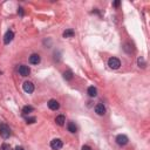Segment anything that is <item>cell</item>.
Returning <instances> with one entry per match:
<instances>
[{"label": "cell", "mask_w": 150, "mask_h": 150, "mask_svg": "<svg viewBox=\"0 0 150 150\" xmlns=\"http://www.w3.org/2000/svg\"><path fill=\"white\" fill-rule=\"evenodd\" d=\"M0 136L2 138H8L11 136V129L8 125L6 124H1L0 125Z\"/></svg>", "instance_id": "6da1fadb"}, {"label": "cell", "mask_w": 150, "mask_h": 150, "mask_svg": "<svg viewBox=\"0 0 150 150\" xmlns=\"http://www.w3.org/2000/svg\"><path fill=\"white\" fill-rule=\"evenodd\" d=\"M108 66L111 68V69H119L121 67V61H120L117 58H110L108 60Z\"/></svg>", "instance_id": "7a4b0ae2"}, {"label": "cell", "mask_w": 150, "mask_h": 150, "mask_svg": "<svg viewBox=\"0 0 150 150\" xmlns=\"http://www.w3.org/2000/svg\"><path fill=\"white\" fill-rule=\"evenodd\" d=\"M62 146H63V143H62V141L60 140V138H54V140L51 141V148L53 149V150L61 149Z\"/></svg>", "instance_id": "3957f363"}, {"label": "cell", "mask_w": 150, "mask_h": 150, "mask_svg": "<svg viewBox=\"0 0 150 150\" xmlns=\"http://www.w3.org/2000/svg\"><path fill=\"white\" fill-rule=\"evenodd\" d=\"M24 87V90L26 93H28V94H31V93L34 92V84L31 82V81H26V82H24L22 84Z\"/></svg>", "instance_id": "277c9868"}, {"label": "cell", "mask_w": 150, "mask_h": 150, "mask_svg": "<svg viewBox=\"0 0 150 150\" xmlns=\"http://www.w3.org/2000/svg\"><path fill=\"white\" fill-rule=\"evenodd\" d=\"M128 137L125 135H117V137H116V143L119 144V146H125V144L128 143Z\"/></svg>", "instance_id": "5b68a950"}, {"label": "cell", "mask_w": 150, "mask_h": 150, "mask_svg": "<svg viewBox=\"0 0 150 150\" xmlns=\"http://www.w3.org/2000/svg\"><path fill=\"white\" fill-rule=\"evenodd\" d=\"M13 39H14V33H13L12 31H7L6 34H5V37H4V43L5 45H8Z\"/></svg>", "instance_id": "8992f818"}, {"label": "cell", "mask_w": 150, "mask_h": 150, "mask_svg": "<svg viewBox=\"0 0 150 150\" xmlns=\"http://www.w3.org/2000/svg\"><path fill=\"white\" fill-rule=\"evenodd\" d=\"M19 73H20L21 76H28L29 73H31V69H29L28 66H25V65H21L19 67Z\"/></svg>", "instance_id": "52a82bcc"}, {"label": "cell", "mask_w": 150, "mask_h": 150, "mask_svg": "<svg viewBox=\"0 0 150 150\" xmlns=\"http://www.w3.org/2000/svg\"><path fill=\"white\" fill-rule=\"evenodd\" d=\"M95 113L100 116H103L106 114V107L103 106V103H99V104L95 107Z\"/></svg>", "instance_id": "ba28073f"}, {"label": "cell", "mask_w": 150, "mask_h": 150, "mask_svg": "<svg viewBox=\"0 0 150 150\" xmlns=\"http://www.w3.org/2000/svg\"><path fill=\"white\" fill-rule=\"evenodd\" d=\"M47 104H48V108H49L51 110H58L60 108V104L56 100H49Z\"/></svg>", "instance_id": "9c48e42d"}, {"label": "cell", "mask_w": 150, "mask_h": 150, "mask_svg": "<svg viewBox=\"0 0 150 150\" xmlns=\"http://www.w3.org/2000/svg\"><path fill=\"white\" fill-rule=\"evenodd\" d=\"M40 61H41V58H40L39 54H32L29 56V62L32 65H38V63H40Z\"/></svg>", "instance_id": "30bf717a"}, {"label": "cell", "mask_w": 150, "mask_h": 150, "mask_svg": "<svg viewBox=\"0 0 150 150\" xmlns=\"http://www.w3.org/2000/svg\"><path fill=\"white\" fill-rule=\"evenodd\" d=\"M67 129H68V131H69V133L75 134L76 130H78V128H76V125H75L74 122H69V123L67 124Z\"/></svg>", "instance_id": "8fae6325"}, {"label": "cell", "mask_w": 150, "mask_h": 150, "mask_svg": "<svg viewBox=\"0 0 150 150\" xmlns=\"http://www.w3.org/2000/svg\"><path fill=\"white\" fill-rule=\"evenodd\" d=\"M55 122L58 125H63L65 122H66V117H65L63 115H59L55 117Z\"/></svg>", "instance_id": "7c38bea8"}, {"label": "cell", "mask_w": 150, "mask_h": 150, "mask_svg": "<svg viewBox=\"0 0 150 150\" xmlns=\"http://www.w3.org/2000/svg\"><path fill=\"white\" fill-rule=\"evenodd\" d=\"M88 95L90 97H95L97 95V90H96V88H95V87H89L88 88Z\"/></svg>", "instance_id": "4fadbf2b"}, {"label": "cell", "mask_w": 150, "mask_h": 150, "mask_svg": "<svg viewBox=\"0 0 150 150\" xmlns=\"http://www.w3.org/2000/svg\"><path fill=\"white\" fill-rule=\"evenodd\" d=\"M75 35V32L73 29H66L63 32V38H73Z\"/></svg>", "instance_id": "5bb4252c"}, {"label": "cell", "mask_w": 150, "mask_h": 150, "mask_svg": "<svg viewBox=\"0 0 150 150\" xmlns=\"http://www.w3.org/2000/svg\"><path fill=\"white\" fill-rule=\"evenodd\" d=\"M137 63H138V66L142 67V68H146V66H147V62H146V60H144L143 56H140V58L137 59Z\"/></svg>", "instance_id": "9a60e30c"}, {"label": "cell", "mask_w": 150, "mask_h": 150, "mask_svg": "<svg viewBox=\"0 0 150 150\" xmlns=\"http://www.w3.org/2000/svg\"><path fill=\"white\" fill-rule=\"evenodd\" d=\"M33 110H34V108L32 107V106H25V107L22 108V113L24 114H29V113H32Z\"/></svg>", "instance_id": "2e32d148"}, {"label": "cell", "mask_w": 150, "mask_h": 150, "mask_svg": "<svg viewBox=\"0 0 150 150\" xmlns=\"http://www.w3.org/2000/svg\"><path fill=\"white\" fill-rule=\"evenodd\" d=\"M63 78L66 79V80H72L73 79V72L72 70H67V72L63 73Z\"/></svg>", "instance_id": "e0dca14e"}, {"label": "cell", "mask_w": 150, "mask_h": 150, "mask_svg": "<svg viewBox=\"0 0 150 150\" xmlns=\"http://www.w3.org/2000/svg\"><path fill=\"white\" fill-rule=\"evenodd\" d=\"M1 150H12V149H11V146H10V144L4 143V144L1 146Z\"/></svg>", "instance_id": "ac0fdd59"}, {"label": "cell", "mask_w": 150, "mask_h": 150, "mask_svg": "<svg viewBox=\"0 0 150 150\" xmlns=\"http://www.w3.org/2000/svg\"><path fill=\"white\" fill-rule=\"evenodd\" d=\"M27 123H34L35 121H37V119H35V117H27Z\"/></svg>", "instance_id": "d6986e66"}, {"label": "cell", "mask_w": 150, "mask_h": 150, "mask_svg": "<svg viewBox=\"0 0 150 150\" xmlns=\"http://www.w3.org/2000/svg\"><path fill=\"white\" fill-rule=\"evenodd\" d=\"M82 150H92V148L89 146H83L82 147Z\"/></svg>", "instance_id": "ffe728a7"}, {"label": "cell", "mask_w": 150, "mask_h": 150, "mask_svg": "<svg viewBox=\"0 0 150 150\" xmlns=\"http://www.w3.org/2000/svg\"><path fill=\"white\" fill-rule=\"evenodd\" d=\"M18 12L20 13V15H24V11H22V8H21V7H20V8H19Z\"/></svg>", "instance_id": "44dd1931"}, {"label": "cell", "mask_w": 150, "mask_h": 150, "mask_svg": "<svg viewBox=\"0 0 150 150\" xmlns=\"http://www.w3.org/2000/svg\"><path fill=\"white\" fill-rule=\"evenodd\" d=\"M114 6H120V1H115V2H114Z\"/></svg>", "instance_id": "7402d4cb"}, {"label": "cell", "mask_w": 150, "mask_h": 150, "mask_svg": "<svg viewBox=\"0 0 150 150\" xmlns=\"http://www.w3.org/2000/svg\"><path fill=\"white\" fill-rule=\"evenodd\" d=\"M15 150H25L22 148V147H17V148H15Z\"/></svg>", "instance_id": "603a6c76"}]
</instances>
